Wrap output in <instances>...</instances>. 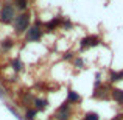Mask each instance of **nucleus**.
<instances>
[{"label":"nucleus","instance_id":"obj_1","mask_svg":"<svg viewBox=\"0 0 123 120\" xmlns=\"http://www.w3.org/2000/svg\"><path fill=\"white\" fill-rule=\"evenodd\" d=\"M14 19H16V16H14V6H12L9 2L3 3L2 9H0V22H3V24H11Z\"/></svg>","mask_w":123,"mask_h":120},{"label":"nucleus","instance_id":"obj_2","mask_svg":"<svg viewBox=\"0 0 123 120\" xmlns=\"http://www.w3.org/2000/svg\"><path fill=\"white\" fill-rule=\"evenodd\" d=\"M30 27V16L28 14H20L19 17L14 19V28H16V33H25Z\"/></svg>","mask_w":123,"mask_h":120},{"label":"nucleus","instance_id":"obj_3","mask_svg":"<svg viewBox=\"0 0 123 120\" xmlns=\"http://www.w3.org/2000/svg\"><path fill=\"white\" fill-rule=\"evenodd\" d=\"M42 38V30L41 27H31L30 30H27V41L28 42H36Z\"/></svg>","mask_w":123,"mask_h":120},{"label":"nucleus","instance_id":"obj_4","mask_svg":"<svg viewBox=\"0 0 123 120\" xmlns=\"http://www.w3.org/2000/svg\"><path fill=\"white\" fill-rule=\"evenodd\" d=\"M100 44V38L98 36H87L81 41V47L87 48V47H95V45Z\"/></svg>","mask_w":123,"mask_h":120},{"label":"nucleus","instance_id":"obj_5","mask_svg":"<svg viewBox=\"0 0 123 120\" xmlns=\"http://www.w3.org/2000/svg\"><path fill=\"white\" fill-rule=\"evenodd\" d=\"M111 97H112V100H115V101L118 103V105L123 106V90H120V89H112Z\"/></svg>","mask_w":123,"mask_h":120},{"label":"nucleus","instance_id":"obj_6","mask_svg":"<svg viewBox=\"0 0 123 120\" xmlns=\"http://www.w3.org/2000/svg\"><path fill=\"white\" fill-rule=\"evenodd\" d=\"M61 22H62V19H59V17H55L53 20H50L48 24H45V28H47L48 31H53L56 27H59V25H61Z\"/></svg>","mask_w":123,"mask_h":120},{"label":"nucleus","instance_id":"obj_7","mask_svg":"<svg viewBox=\"0 0 123 120\" xmlns=\"http://www.w3.org/2000/svg\"><path fill=\"white\" fill-rule=\"evenodd\" d=\"M33 103H34V109H44L48 105V101L45 98H34Z\"/></svg>","mask_w":123,"mask_h":120},{"label":"nucleus","instance_id":"obj_8","mask_svg":"<svg viewBox=\"0 0 123 120\" xmlns=\"http://www.w3.org/2000/svg\"><path fill=\"white\" fill-rule=\"evenodd\" d=\"M67 98H69V101H72V103H78L80 100H81L78 94H76L75 90H72V89H70V90H69V94H67Z\"/></svg>","mask_w":123,"mask_h":120},{"label":"nucleus","instance_id":"obj_9","mask_svg":"<svg viewBox=\"0 0 123 120\" xmlns=\"http://www.w3.org/2000/svg\"><path fill=\"white\" fill-rule=\"evenodd\" d=\"M11 66H12V69H14L16 72H20V70L24 69V64H22V61L19 59V58H17V59H12V61H11Z\"/></svg>","mask_w":123,"mask_h":120},{"label":"nucleus","instance_id":"obj_10","mask_svg":"<svg viewBox=\"0 0 123 120\" xmlns=\"http://www.w3.org/2000/svg\"><path fill=\"white\" fill-rule=\"evenodd\" d=\"M16 6H17V9H20V11H25V9L28 8V2L27 0H16Z\"/></svg>","mask_w":123,"mask_h":120},{"label":"nucleus","instance_id":"obj_11","mask_svg":"<svg viewBox=\"0 0 123 120\" xmlns=\"http://www.w3.org/2000/svg\"><path fill=\"white\" fill-rule=\"evenodd\" d=\"M0 45H2V48H3V50H9V48H11L12 45H14V41H12V39H5V41H3Z\"/></svg>","mask_w":123,"mask_h":120},{"label":"nucleus","instance_id":"obj_12","mask_svg":"<svg viewBox=\"0 0 123 120\" xmlns=\"http://www.w3.org/2000/svg\"><path fill=\"white\" fill-rule=\"evenodd\" d=\"M122 80V72H111V76H109V81L115 83V81Z\"/></svg>","mask_w":123,"mask_h":120},{"label":"nucleus","instance_id":"obj_13","mask_svg":"<svg viewBox=\"0 0 123 120\" xmlns=\"http://www.w3.org/2000/svg\"><path fill=\"white\" fill-rule=\"evenodd\" d=\"M84 120H100L98 114H95V112H89V114L84 115Z\"/></svg>","mask_w":123,"mask_h":120},{"label":"nucleus","instance_id":"obj_14","mask_svg":"<svg viewBox=\"0 0 123 120\" xmlns=\"http://www.w3.org/2000/svg\"><path fill=\"white\" fill-rule=\"evenodd\" d=\"M36 117V109H28L27 111V120H34Z\"/></svg>","mask_w":123,"mask_h":120},{"label":"nucleus","instance_id":"obj_15","mask_svg":"<svg viewBox=\"0 0 123 120\" xmlns=\"http://www.w3.org/2000/svg\"><path fill=\"white\" fill-rule=\"evenodd\" d=\"M73 66H75L76 69H81V67H83V59H81V58H76V59L73 61Z\"/></svg>","mask_w":123,"mask_h":120},{"label":"nucleus","instance_id":"obj_16","mask_svg":"<svg viewBox=\"0 0 123 120\" xmlns=\"http://www.w3.org/2000/svg\"><path fill=\"white\" fill-rule=\"evenodd\" d=\"M72 27H73V25H72V22H70V20H64L62 22V28H64V30H70Z\"/></svg>","mask_w":123,"mask_h":120},{"label":"nucleus","instance_id":"obj_17","mask_svg":"<svg viewBox=\"0 0 123 120\" xmlns=\"http://www.w3.org/2000/svg\"><path fill=\"white\" fill-rule=\"evenodd\" d=\"M73 55H75L73 51H67V53L64 55V59H73Z\"/></svg>","mask_w":123,"mask_h":120}]
</instances>
